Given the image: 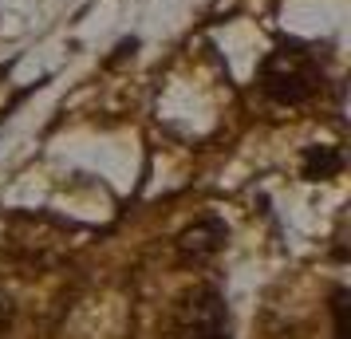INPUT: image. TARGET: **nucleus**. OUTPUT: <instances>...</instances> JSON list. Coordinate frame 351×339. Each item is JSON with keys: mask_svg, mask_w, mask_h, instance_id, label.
<instances>
[{"mask_svg": "<svg viewBox=\"0 0 351 339\" xmlns=\"http://www.w3.org/2000/svg\"><path fill=\"white\" fill-rule=\"evenodd\" d=\"M256 83H261V91L272 99V103H280V107H296V103H308V99L319 91V83H324V71H319L316 55L300 44H280V48H272L261 67H256Z\"/></svg>", "mask_w": 351, "mask_h": 339, "instance_id": "nucleus-1", "label": "nucleus"}, {"mask_svg": "<svg viewBox=\"0 0 351 339\" xmlns=\"http://www.w3.org/2000/svg\"><path fill=\"white\" fill-rule=\"evenodd\" d=\"M170 339H233L229 336V307L213 284H197L174 307Z\"/></svg>", "mask_w": 351, "mask_h": 339, "instance_id": "nucleus-2", "label": "nucleus"}, {"mask_svg": "<svg viewBox=\"0 0 351 339\" xmlns=\"http://www.w3.org/2000/svg\"><path fill=\"white\" fill-rule=\"evenodd\" d=\"M225 237H229L225 221L202 217V221H193L190 229L178 233V260L182 264H209L225 249Z\"/></svg>", "mask_w": 351, "mask_h": 339, "instance_id": "nucleus-3", "label": "nucleus"}, {"mask_svg": "<svg viewBox=\"0 0 351 339\" xmlns=\"http://www.w3.org/2000/svg\"><path fill=\"white\" fill-rule=\"evenodd\" d=\"M343 170V150L339 146H308L300 158V174L308 181H328Z\"/></svg>", "mask_w": 351, "mask_h": 339, "instance_id": "nucleus-4", "label": "nucleus"}, {"mask_svg": "<svg viewBox=\"0 0 351 339\" xmlns=\"http://www.w3.org/2000/svg\"><path fill=\"white\" fill-rule=\"evenodd\" d=\"M332 316H335V339H351L348 336V288H335Z\"/></svg>", "mask_w": 351, "mask_h": 339, "instance_id": "nucleus-5", "label": "nucleus"}, {"mask_svg": "<svg viewBox=\"0 0 351 339\" xmlns=\"http://www.w3.org/2000/svg\"><path fill=\"white\" fill-rule=\"evenodd\" d=\"M12 323H16V304H12V296H8V292L0 288V339H8Z\"/></svg>", "mask_w": 351, "mask_h": 339, "instance_id": "nucleus-6", "label": "nucleus"}]
</instances>
